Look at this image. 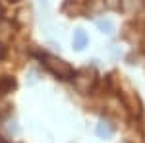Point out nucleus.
Masks as SVG:
<instances>
[{"instance_id":"obj_6","label":"nucleus","mask_w":145,"mask_h":143,"mask_svg":"<svg viewBox=\"0 0 145 143\" xmlns=\"http://www.w3.org/2000/svg\"><path fill=\"white\" fill-rule=\"evenodd\" d=\"M97 27L106 35H110L112 31H114V23H112L110 20H99V22H97Z\"/></svg>"},{"instance_id":"obj_3","label":"nucleus","mask_w":145,"mask_h":143,"mask_svg":"<svg viewBox=\"0 0 145 143\" xmlns=\"http://www.w3.org/2000/svg\"><path fill=\"white\" fill-rule=\"evenodd\" d=\"M14 33H16V25L6 18H0V48H6L12 43Z\"/></svg>"},{"instance_id":"obj_5","label":"nucleus","mask_w":145,"mask_h":143,"mask_svg":"<svg viewBox=\"0 0 145 143\" xmlns=\"http://www.w3.org/2000/svg\"><path fill=\"white\" fill-rule=\"evenodd\" d=\"M72 43H74V48L79 52V50H83V48L89 44V37H87V33H85L83 29H76V31H74Z\"/></svg>"},{"instance_id":"obj_8","label":"nucleus","mask_w":145,"mask_h":143,"mask_svg":"<svg viewBox=\"0 0 145 143\" xmlns=\"http://www.w3.org/2000/svg\"><path fill=\"white\" fill-rule=\"evenodd\" d=\"M0 143H8V141H0Z\"/></svg>"},{"instance_id":"obj_1","label":"nucleus","mask_w":145,"mask_h":143,"mask_svg":"<svg viewBox=\"0 0 145 143\" xmlns=\"http://www.w3.org/2000/svg\"><path fill=\"white\" fill-rule=\"evenodd\" d=\"M43 64L46 66V70L52 74V76L60 77V79H72L74 74H76V70L68 64L66 60H62V58H58V56H52V54H43Z\"/></svg>"},{"instance_id":"obj_7","label":"nucleus","mask_w":145,"mask_h":143,"mask_svg":"<svg viewBox=\"0 0 145 143\" xmlns=\"http://www.w3.org/2000/svg\"><path fill=\"white\" fill-rule=\"evenodd\" d=\"M8 2H20V0H8Z\"/></svg>"},{"instance_id":"obj_4","label":"nucleus","mask_w":145,"mask_h":143,"mask_svg":"<svg viewBox=\"0 0 145 143\" xmlns=\"http://www.w3.org/2000/svg\"><path fill=\"white\" fill-rule=\"evenodd\" d=\"M95 133L99 135L101 139H110L112 135H114V126L108 120H101L97 124V128H95Z\"/></svg>"},{"instance_id":"obj_2","label":"nucleus","mask_w":145,"mask_h":143,"mask_svg":"<svg viewBox=\"0 0 145 143\" xmlns=\"http://www.w3.org/2000/svg\"><path fill=\"white\" fill-rule=\"evenodd\" d=\"M72 83H74V89L81 93V95H89L91 91L95 89L97 85V74H95V70H91V68H81L78 70L74 77H72Z\"/></svg>"}]
</instances>
